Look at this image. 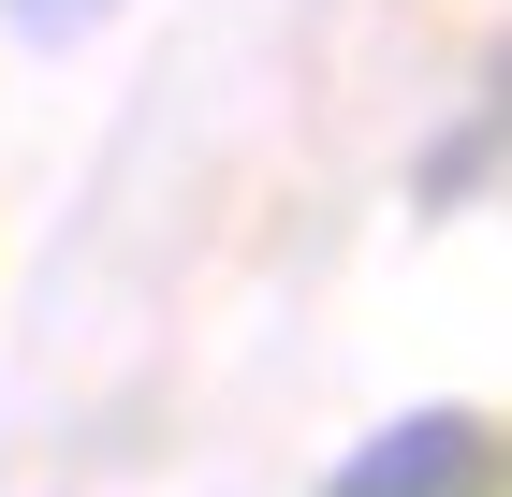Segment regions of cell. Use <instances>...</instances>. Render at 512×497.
<instances>
[{"label": "cell", "mask_w": 512, "mask_h": 497, "mask_svg": "<svg viewBox=\"0 0 512 497\" xmlns=\"http://www.w3.org/2000/svg\"><path fill=\"white\" fill-rule=\"evenodd\" d=\"M337 497H498V424L483 410H425V424H395L381 454L337 468Z\"/></svg>", "instance_id": "cell-1"}]
</instances>
